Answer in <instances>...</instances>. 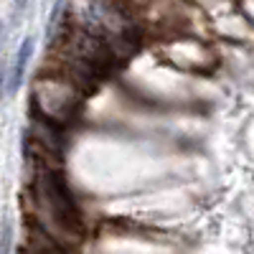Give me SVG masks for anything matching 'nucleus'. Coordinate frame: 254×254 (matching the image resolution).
I'll return each instance as SVG.
<instances>
[{
	"label": "nucleus",
	"mask_w": 254,
	"mask_h": 254,
	"mask_svg": "<svg viewBox=\"0 0 254 254\" xmlns=\"http://www.w3.org/2000/svg\"><path fill=\"white\" fill-rule=\"evenodd\" d=\"M10 239H13V229L10 224H5L3 234H0V254H10Z\"/></svg>",
	"instance_id": "nucleus-2"
},
{
	"label": "nucleus",
	"mask_w": 254,
	"mask_h": 254,
	"mask_svg": "<svg viewBox=\"0 0 254 254\" xmlns=\"http://www.w3.org/2000/svg\"><path fill=\"white\" fill-rule=\"evenodd\" d=\"M31 51H33V41H31V38H26L23 44H20L18 54H15L13 79L8 81V89H10V92H15V89L20 87V81H23V76H26V66H28V59H31Z\"/></svg>",
	"instance_id": "nucleus-1"
},
{
	"label": "nucleus",
	"mask_w": 254,
	"mask_h": 254,
	"mask_svg": "<svg viewBox=\"0 0 254 254\" xmlns=\"http://www.w3.org/2000/svg\"><path fill=\"white\" fill-rule=\"evenodd\" d=\"M26 3H28V0H15V5H18V8H26Z\"/></svg>",
	"instance_id": "nucleus-3"
}]
</instances>
